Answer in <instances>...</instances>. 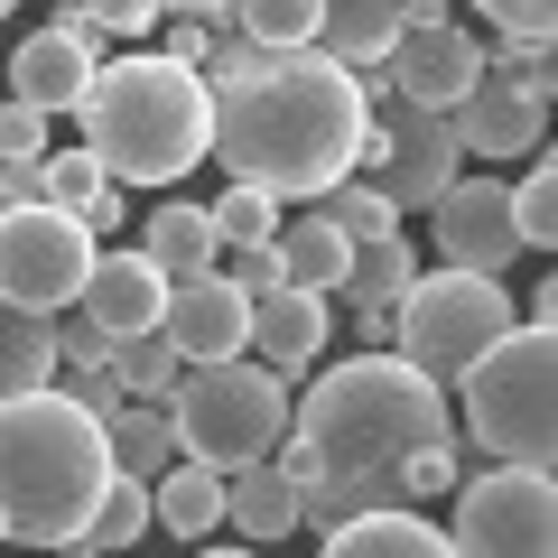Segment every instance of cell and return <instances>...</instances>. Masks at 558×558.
<instances>
[{
	"label": "cell",
	"instance_id": "37",
	"mask_svg": "<svg viewBox=\"0 0 558 558\" xmlns=\"http://www.w3.org/2000/svg\"><path fill=\"white\" fill-rule=\"evenodd\" d=\"M484 20H494V38H549L558 28V0H475Z\"/></svg>",
	"mask_w": 558,
	"mask_h": 558
},
{
	"label": "cell",
	"instance_id": "25",
	"mask_svg": "<svg viewBox=\"0 0 558 558\" xmlns=\"http://www.w3.org/2000/svg\"><path fill=\"white\" fill-rule=\"evenodd\" d=\"M102 438H112V465H121V475H140V484L178 465V428H168L159 400H121V410L102 418Z\"/></svg>",
	"mask_w": 558,
	"mask_h": 558
},
{
	"label": "cell",
	"instance_id": "3",
	"mask_svg": "<svg viewBox=\"0 0 558 558\" xmlns=\"http://www.w3.org/2000/svg\"><path fill=\"white\" fill-rule=\"evenodd\" d=\"M289 438L317 457V475H400V457L428 438H457V410L418 363L391 344L326 363L307 391H289Z\"/></svg>",
	"mask_w": 558,
	"mask_h": 558
},
{
	"label": "cell",
	"instance_id": "22",
	"mask_svg": "<svg viewBox=\"0 0 558 558\" xmlns=\"http://www.w3.org/2000/svg\"><path fill=\"white\" fill-rule=\"evenodd\" d=\"M270 252H279V279H289V289H317V299H336V289H344V252H354V242H344L336 223L307 205L299 223H279V233H270Z\"/></svg>",
	"mask_w": 558,
	"mask_h": 558
},
{
	"label": "cell",
	"instance_id": "2",
	"mask_svg": "<svg viewBox=\"0 0 558 558\" xmlns=\"http://www.w3.org/2000/svg\"><path fill=\"white\" fill-rule=\"evenodd\" d=\"M102 484H112V438L84 400H65L57 381L0 400V549L84 539Z\"/></svg>",
	"mask_w": 558,
	"mask_h": 558
},
{
	"label": "cell",
	"instance_id": "23",
	"mask_svg": "<svg viewBox=\"0 0 558 558\" xmlns=\"http://www.w3.org/2000/svg\"><path fill=\"white\" fill-rule=\"evenodd\" d=\"M410 279H418V242L400 233V223H381V233H363L354 252H344V289H336V299H354V307H391Z\"/></svg>",
	"mask_w": 558,
	"mask_h": 558
},
{
	"label": "cell",
	"instance_id": "15",
	"mask_svg": "<svg viewBox=\"0 0 558 558\" xmlns=\"http://www.w3.org/2000/svg\"><path fill=\"white\" fill-rule=\"evenodd\" d=\"M75 307L102 326V336H149L159 326V307H168V279H159V260L140 252V242H112V252H94V270H84V289H75Z\"/></svg>",
	"mask_w": 558,
	"mask_h": 558
},
{
	"label": "cell",
	"instance_id": "41",
	"mask_svg": "<svg viewBox=\"0 0 558 558\" xmlns=\"http://www.w3.org/2000/svg\"><path fill=\"white\" fill-rule=\"evenodd\" d=\"M233 0H168V20H223Z\"/></svg>",
	"mask_w": 558,
	"mask_h": 558
},
{
	"label": "cell",
	"instance_id": "21",
	"mask_svg": "<svg viewBox=\"0 0 558 558\" xmlns=\"http://www.w3.org/2000/svg\"><path fill=\"white\" fill-rule=\"evenodd\" d=\"M149 521H159L168 539L223 531V475H215V465H196V457H178L168 475H149Z\"/></svg>",
	"mask_w": 558,
	"mask_h": 558
},
{
	"label": "cell",
	"instance_id": "24",
	"mask_svg": "<svg viewBox=\"0 0 558 558\" xmlns=\"http://www.w3.org/2000/svg\"><path fill=\"white\" fill-rule=\"evenodd\" d=\"M140 252L159 260V279H196V270L223 260V242H215V215H205V205L168 196L159 215H149V233H140Z\"/></svg>",
	"mask_w": 558,
	"mask_h": 558
},
{
	"label": "cell",
	"instance_id": "7",
	"mask_svg": "<svg viewBox=\"0 0 558 558\" xmlns=\"http://www.w3.org/2000/svg\"><path fill=\"white\" fill-rule=\"evenodd\" d=\"M512 317H521V307H512V289H502V279H484V270H447V260H438V270H418L410 289L391 299V354L418 363V373L447 391V381H457Z\"/></svg>",
	"mask_w": 558,
	"mask_h": 558
},
{
	"label": "cell",
	"instance_id": "42",
	"mask_svg": "<svg viewBox=\"0 0 558 558\" xmlns=\"http://www.w3.org/2000/svg\"><path fill=\"white\" fill-rule=\"evenodd\" d=\"M196 558H260V549H205V539H196Z\"/></svg>",
	"mask_w": 558,
	"mask_h": 558
},
{
	"label": "cell",
	"instance_id": "13",
	"mask_svg": "<svg viewBox=\"0 0 558 558\" xmlns=\"http://www.w3.org/2000/svg\"><path fill=\"white\" fill-rule=\"evenodd\" d=\"M447 131H457V149L465 159H539L549 149V102L539 94H512V84H494V75H475V94L447 112Z\"/></svg>",
	"mask_w": 558,
	"mask_h": 558
},
{
	"label": "cell",
	"instance_id": "30",
	"mask_svg": "<svg viewBox=\"0 0 558 558\" xmlns=\"http://www.w3.org/2000/svg\"><path fill=\"white\" fill-rule=\"evenodd\" d=\"M205 215H215V242H223V252H252V242L279 233V196H270V186H223Z\"/></svg>",
	"mask_w": 558,
	"mask_h": 558
},
{
	"label": "cell",
	"instance_id": "39",
	"mask_svg": "<svg viewBox=\"0 0 558 558\" xmlns=\"http://www.w3.org/2000/svg\"><path fill=\"white\" fill-rule=\"evenodd\" d=\"M159 28H168V47H159V57H178V65H196V57H205V38H215L223 20H159Z\"/></svg>",
	"mask_w": 558,
	"mask_h": 558
},
{
	"label": "cell",
	"instance_id": "43",
	"mask_svg": "<svg viewBox=\"0 0 558 558\" xmlns=\"http://www.w3.org/2000/svg\"><path fill=\"white\" fill-rule=\"evenodd\" d=\"M410 10H438V0H410Z\"/></svg>",
	"mask_w": 558,
	"mask_h": 558
},
{
	"label": "cell",
	"instance_id": "9",
	"mask_svg": "<svg viewBox=\"0 0 558 558\" xmlns=\"http://www.w3.org/2000/svg\"><path fill=\"white\" fill-rule=\"evenodd\" d=\"M94 252L102 242L84 233L65 205H38V196L10 205V215H0V299L28 307V317H57V307H75Z\"/></svg>",
	"mask_w": 558,
	"mask_h": 558
},
{
	"label": "cell",
	"instance_id": "28",
	"mask_svg": "<svg viewBox=\"0 0 558 558\" xmlns=\"http://www.w3.org/2000/svg\"><path fill=\"white\" fill-rule=\"evenodd\" d=\"M140 531H149V484H140V475H121V465H112V484H102V502H94V521H84V549H131V539Z\"/></svg>",
	"mask_w": 558,
	"mask_h": 558
},
{
	"label": "cell",
	"instance_id": "34",
	"mask_svg": "<svg viewBox=\"0 0 558 558\" xmlns=\"http://www.w3.org/2000/svg\"><path fill=\"white\" fill-rule=\"evenodd\" d=\"M57 112H38V102L0 94V168H38L47 149H57V131H47Z\"/></svg>",
	"mask_w": 558,
	"mask_h": 558
},
{
	"label": "cell",
	"instance_id": "38",
	"mask_svg": "<svg viewBox=\"0 0 558 558\" xmlns=\"http://www.w3.org/2000/svg\"><path fill=\"white\" fill-rule=\"evenodd\" d=\"M57 391H65V400H84V410H94V418H112V410H121V391H112V373H65Z\"/></svg>",
	"mask_w": 558,
	"mask_h": 558
},
{
	"label": "cell",
	"instance_id": "10",
	"mask_svg": "<svg viewBox=\"0 0 558 558\" xmlns=\"http://www.w3.org/2000/svg\"><path fill=\"white\" fill-rule=\"evenodd\" d=\"M428 252L447 260V270H484L502 279L521 260V233H512V186L502 178H447L438 196H428Z\"/></svg>",
	"mask_w": 558,
	"mask_h": 558
},
{
	"label": "cell",
	"instance_id": "40",
	"mask_svg": "<svg viewBox=\"0 0 558 558\" xmlns=\"http://www.w3.org/2000/svg\"><path fill=\"white\" fill-rule=\"evenodd\" d=\"M354 336L381 354V344H391V307H354Z\"/></svg>",
	"mask_w": 558,
	"mask_h": 558
},
{
	"label": "cell",
	"instance_id": "46",
	"mask_svg": "<svg viewBox=\"0 0 558 558\" xmlns=\"http://www.w3.org/2000/svg\"><path fill=\"white\" fill-rule=\"evenodd\" d=\"M102 558H112V549H102Z\"/></svg>",
	"mask_w": 558,
	"mask_h": 558
},
{
	"label": "cell",
	"instance_id": "5",
	"mask_svg": "<svg viewBox=\"0 0 558 558\" xmlns=\"http://www.w3.org/2000/svg\"><path fill=\"white\" fill-rule=\"evenodd\" d=\"M447 410L465 418V438L494 465H549L558 457V336L539 317H512L447 381Z\"/></svg>",
	"mask_w": 558,
	"mask_h": 558
},
{
	"label": "cell",
	"instance_id": "45",
	"mask_svg": "<svg viewBox=\"0 0 558 558\" xmlns=\"http://www.w3.org/2000/svg\"><path fill=\"white\" fill-rule=\"evenodd\" d=\"M57 10H65V0H57Z\"/></svg>",
	"mask_w": 558,
	"mask_h": 558
},
{
	"label": "cell",
	"instance_id": "11",
	"mask_svg": "<svg viewBox=\"0 0 558 558\" xmlns=\"http://www.w3.org/2000/svg\"><path fill=\"white\" fill-rule=\"evenodd\" d=\"M475 75H484V38L457 28V20H438V10H410V28L381 57V84L400 102H418V112H457L475 94Z\"/></svg>",
	"mask_w": 558,
	"mask_h": 558
},
{
	"label": "cell",
	"instance_id": "8",
	"mask_svg": "<svg viewBox=\"0 0 558 558\" xmlns=\"http://www.w3.org/2000/svg\"><path fill=\"white\" fill-rule=\"evenodd\" d=\"M447 549L457 558H558V484H549V465H494V475L457 484Z\"/></svg>",
	"mask_w": 558,
	"mask_h": 558
},
{
	"label": "cell",
	"instance_id": "26",
	"mask_svg": "<svg viewBox=\"0 0 558 558\" xmlns=\"http://www.w3.org/2000/svg\"><path fill=\"white\" fill-rule=\"evenodd\" d=\"M38 381H57V336H47V317H28V307L0 299V400L38 391Z\"/></svg>",
	"mask_w": 558,
	"mask_h": 558
},
{
	"label": "cell",
	"instance_id": "35",
	"mask_svg": "<svg viewBox=\"0 0 558 558\" xmlns=\"http://www.w3.org/2000/svg\"><path fill=\"white\" fill-rule=\"evenodd\" d=\"M512 233H521V252H549L558 242V168H531L512 186Z\"/></svg>",
	"mask_w": 558,
	"mask_h": 558
},
{
	"label": "cell",
	"instance_id": "1",
	"mask_svg": "<svg viewBox=\"0 0 558 558\" xmlns=\"http://www.w3.org/2000/svg\"><path fill=\"white\" fill-rule=\"evenodd\" d=\"M205 94H215L205 149L233 186H270L279 205H307L336 178H354L373 112H363V84L326 65L317 47H260L242 75L205 84Z\"/></svg>",
	"mask_w": 558,
	"mask_h": 558
},
{
	"label": "cell",
	"instance_id": "17",
	"mask_svg": "<svg viewBox=\"0 0 558 558\" xmlns=\"http://www.w3.org/2000/svg\"><path fill=\"white\" fill-rule=\"evenodd\" d=\"M28 196H38V205H65V215H75L94 242H102V233H121V215H131V186L102 178L84 140H75V149H47V159L28 168Z\"/></svg>",
	"mask_w": 558,
	"mask_h": 558
},
{
	"label": "cell",
	"instance_id": "33",
	"mask_svg": "<svg viewBox=\"0 0 558 558\" xmlns=\"http://www.w3.org/2000/svg\"><path fill=\"white\" fill-rule=\"evenodd\" d=\"M65 20H84L94 38H121V47H140L149 28L168 20V0H65Z\"/></svg>",
	"mask_w": 558,
	"mask_h": 558
},
{
	"label": "cell",
	"instance_id": "16",
	"mask_svg": "<svg viewBox=\"0 0 558 558\" xmlns=\"http://www.w3.org/2000/svg\"><path fill=\"white\" fill-rule=\"evenodd\" d=\"M94 65H102V38H94L84 20L28 28V38H20V57H10V94H20V102H38V112H75V102H84V84H94Z\"/></svg>",
	"mask_w": 558,
	"mask_h": 558
},
{
	"label": "cell",
	"instance_id": "44",
	"mask_svg": "<svg viewBox=\"0 0 558 558\" xmlns=\"http://www.w3.org/2000/svg\"><path fill=\"white\" fill-rule=\"evenodd\" d=\"M0 20H10V0H0Z\"/></svg>",
	"mask_w": 558,
	"mask_h": 558
},
{
	"label": "cell",
	"instance_id": "27",
	"mask_svg": "<svg viewBox=\"0 0 558 558\" xmlns=\"http://www.w3.org/2000/svg\"><path fill=\"white\" fill-rule=\"evenodd\" d=\"M102 373H112L121 400H168V381H178V344L149 326V336H121L112 354H102Z\"/></svg>",
	"mask_w": 558,
	"mask_h": 558
},
{
	"label": "cell",
	"instance_id": "20",
	"mask_svg": "<svg viewBox=\"0 0 558 558\" xmlns=\"http://www.w3.org/2000/svg\"><path fill=\"white\" fill-rule=\"evenodd\" d=\"M223 521H233L252 549H270V539H299V484H289V465L279 457H252L223 475Z\"/></svg>",
	"mask_w": 558,
	"mask_h": 558
},
{
	"label": "cell",
	"instance_id": "4",
	"mask_svg": "<svg viewBox=\"0 0 558 558\" xmlns=\"http://www.w3.org/2000/svg\"><path fill=\"white\" fill-rule=\"evenodd\" d=\"M75 121H84V149H94V168L112 186H178L205 159L215 94H205L196 65L159 57V47H131V57L94 65Z\"/></svg>",
	"mask_w": 558,
	"mask_h": 558
},
{
	"label": "cell",
	"instance_id": "31",
	"mask_svg": "<svg viewBox=\"0 0 558 558\" xmlns=\"http://www.w3.org/2000/svg\"><path fill=\"white\" fill-rule=\"evenodd\" d=\"M307 205H317V215L336 223L344 242H363V233H381V223H400V205L381 196L373 178H336V186H326V196H307Z\"/></svg>",
	"mask_w": 558,
	"mask_h": 558
},
{
	"label": "cell",
	"instance_id": "36",
	"mask_svg": "<svg viewBox=\"0 0 558 558\" xmlns=\"http://www.w3.org/2000/svg\"><path fill=\"white\" fill-rule=\"evenodd\" d=\"M47 336H57V373H102V354H112V336H102L84 307H57Z\"/></svg>",
	"mask_w": 558,
	"mask_h": 558
},
{
	"label": "cell",
	"instance_id": "12",
	"mask_svg": "<svg viewBox=\"0 0 558 558\" xmlns=\"http://www.w3.org/2000/svg\"><path fill=\"white\" fill-rule=\"evenodd\" d=\"M326 336H336V317H326V299H317V289H289V279L252 289V326H242V354H252V363H270L279 381L317 373Z\"/></svg>",
	"mask_w": 558,
	"mask_h": 558
},
{
	"label": "cell",
	"instance_id": "18",
	"mask_svg": "<svg viewBox=\"0 0 558 558\" xmlns=\"http://www.w3.org/2000/svg\"><path fill=\"white\" fill-rule=\"evenodd\" d=\"M410 28V0H326L317 10V57L326 65H344V75H363V65H381L391 57V38Z\"/></svg>",
	"mask_w": 558,
	"mask_h": 558
},
{
	"label": "cell",
	"instance_id": "19",
	"mask_svg": "<svg viewBox=\"0 0 558 558\" xmlns=\"http://www.w3.org/2000/svg\"><path fill=\"white\" fill-rule=\"evenodd\" d=\"M317 558H457V549H447V531L418 512V502H381V512L336 521Z\"/></svg>",
	"mask_w": 558,
	"mask_h": 558
},
{
	"label": "cell",
	"instance_id": "6",
	"mask_svg": "<svg viewBox=\"0 0 558 558\" xmlns=\"http://www.w3.org/2000/svg\"><path fill=\"white\" fill-rule=\"evenodd\" d=\"M168 428H178V457L215 465V475H233V465L270 457L279 438H289V381L270 373V363L252 354H215V363H178V381H168Z\"/></svg>",
	"mask_w": 558,
	"mask_h": 558
},
{
	"label": "cell",
	"instance_id": "14",
	"mask_svg": "<svg viewBox=\"0 0 558 558\" xmlns=\"http://www.w3.org/2000/svg\"><path fill=\"white\" fill-rule=\"evenodd\" d=\"M242 326H252V299H242V289H233L223 270L168 279L159 336L178 344V363H215V354H242Z\"/></svg>",
	"mask_w": 558,
	"mask_h": 558
},
{
	"label": "cell",
	"instance_id": "32",
	"mask_svg": "<svg viewBox=\"0 0 558 558\" xmlns=\"http://www.w3.org/2000/svg\"><path fill=\"white\" fill-rule=\"evenodd\" d=\"M484 75L512 84V94H558V65H549V38H484Z\"/></svg>",
	"mask_w": 558,
	"mask_h": 558
},
{
	"label": "cell",
	"instance_id": "29",
	"mask_svg": "<svg viewBox=\"0 0 558 558\" xmlns=\"http://www.w3.org/2000/svg\"><path fill=\"white\" fill-rule=\"evenodd\" d=\"M317 10H326V0H233L223 20H233L252 47H307V38H317Z\"/></svg>",
	"mask_w": 558,
	"mask_h": 558
}]
</instances>
